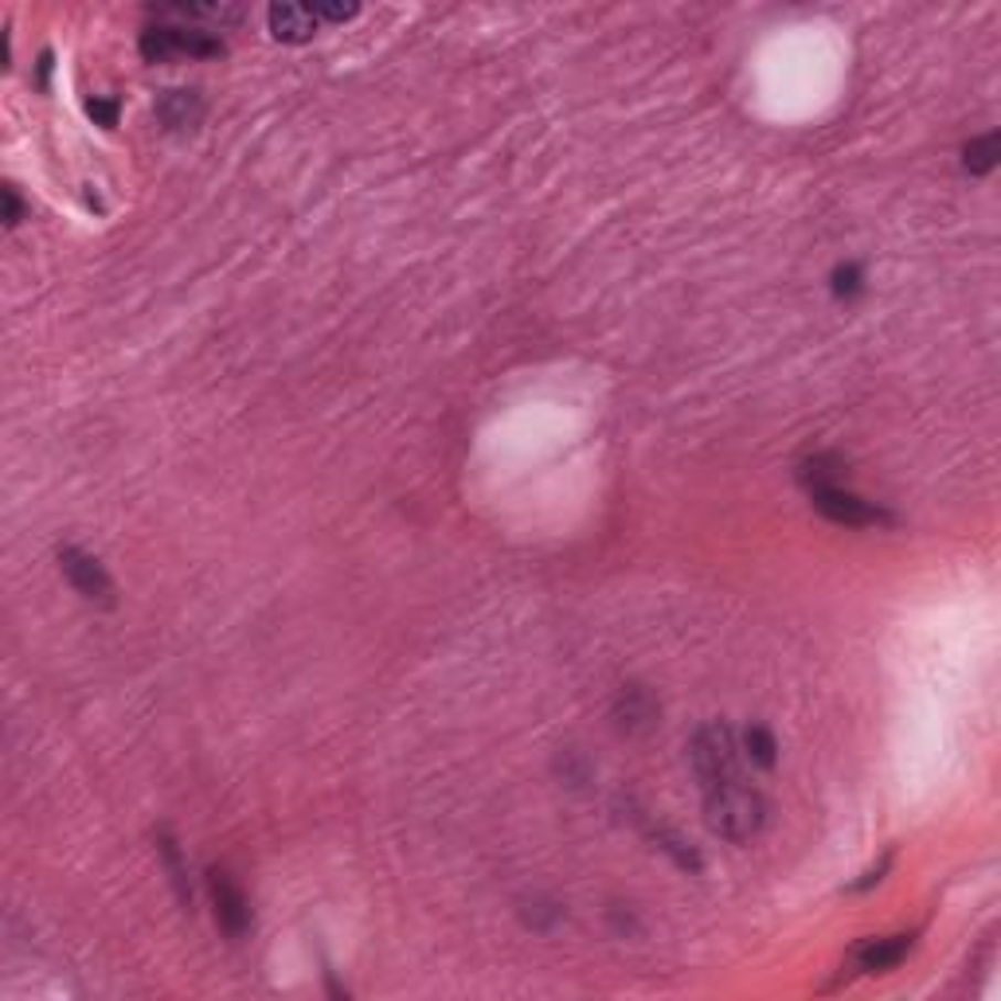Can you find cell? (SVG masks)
<instances>
[{
  "mask_svg": "<svg viewBox=\"0 0 1001 1001\" xmlns=\"http://www.w3.org/2000/svg\"><path fill=\"white\" fill-rule=\"evenodd\" d=\"M704 818H709L712 833H720L724 841H752L767 822V802L747 779L732 782L704 795Z\"/></svg>",
  "mask_w": 1001,
  "mask_h": 1001,
  "instance_id": "obj_1",
  "label": "cell"
},
{
  "mask_svg": "<svg viewBox=\"0 0 1001 1001\" xmlns=\"http://www.w3.org/2000/svg\"><path fill=\"white\" fill-rule=\"evenodd\" d=\"M689 759H693L696 782L701 790H720L744 779V763H739V744L736 732L727 724H704L696 727L693 744H689Z\"/></svg>",
  "mask_w": 1001,
  "mask_h": 1001,
  "instance_id": "obj_2",
  "label": "cell"
},
{
  "mask_svg": "<svg viewBox=\"0 0 1001 1001\" xmlns=\"http://www.w3.org/2000/svg\"><path fill=\"white\" fill-rule=\"evenodd\" d=\"M141 55L149 63H172V60H215L223 55V40L207 28H184V24H153L138 40Z\"/></svg>",
  "mask_w": 1001,
  "mask_h": 1001,
  "instance_id": "obj_3",
  "label": "cell"
},
{
  "mask_svg": "<svg viewBox=\"0 0 1001 1001\" xmlns=\"http://www.w3.org/2000/svg\"><path fill=\"white\" fill-rule=\"evenodd\" d=\"M813 501V509L822 517H830L833 524H845V529H873V524H892V513L873 501L856 497L853 489H845V481H833V486H813L806 489Z\"/></svg>",
  "mask_w": 1001,
  "mask_h": 1001,
  "instance_id": "obj_4",
  "label": "cell"
},
{
  "mask_svg": "<svg viewBox=\"0 0 1001 1001\" xmlns=\"http://www.w3.org/2000/svg\"><path fill=\"white\" fill-rule=\"evenodd\" d=\"M207 892L215 904V924L227 939H243L251 931V904L227 869H207Z\"/></svg>",
  "mask_w": 1001,
  "mask_h": 1001,
  "instance_id": "obj_5",
  "label": "cell"
},
{
  "mask_svg": "<svg viewBox=\"0 0 1001 1001\" xmlns=\"http://www.w3.org/2000/svg\"><path fill=\"white\" fill-rule=\"evenodd\" d=\"M55 556H60V567H63V575H67V583L86 603H106V607H110L114 583H110V575H106V567L98 564L90 552L75 549V544H63Z\"/></svg>",
  "mask_w": 1001,
  "mask_h": 1001,
  "instance_id": "obj_6",
  "label": "cell"
},
{
  "mask_svg": "<svg viewBox=\"0 0 1001 1001\" xmlns=\"http://www.w3.org/2000/svg\"><path fill=\"white\" fill-rule=\"evenodd\" d=\"M157 121L169 134H192L204 121V98H200V90H189V86L161 90V98H157Z\"/></svg>",
  "mask_w": 1001,
  "mask_h": 1001,
  "instance_id": "obj_7",
  "label": "cell"
},
{
  "mask_svg": "<svg viewBox=\"0 0 1001 1001\" xmlns=\"http://www.w3.org/2000/svg\"><path fill=\"white\" fill-rule=\"evenodd\" d=\"M912 950V935H884V939H864L853 950V967L864 975H884V970L899 967Z\"/></svg>",
  "mask_w": 1001,
  "mask_h": 1001,
  "instance_id": "obj_8",
  "label": "cell"
},
{
  "mask_svg": "<svg viewBox=\"0 0 1001 1001\" xmlns=\"http://www.w3.org/2000/svg\"><path fill=\"white\" fill-rule=\"evenodd\" d=\"M266 20H270V35L278 43H306L317 32V20L309 12V4H270Z\"/></svg>",
  "mask_w": 1001,
  "mask_h": 1001,
  "instance_id": "obj_9",
  "label": "cell"
},
{
  "mask_svg": "<svg viewBox=\"0 0 1001 1001\" xmlns=\"http://www.w3.org/2000/svg\"><path fill=\"white\" fill-rule=\"evenodd\" d=\"M157 17L161 20H189V28H200V24H235V20H243V9H235V4H164V9H157Z\"/></svg>",
  "mask_w": 1001,
  "mask_h": 1001,
  "instance_id": "obj_10",
  "label": "cell"
},
{
  "mask_svg": "<svg viewBox=\"0 0 1001 1001\" xmlns=\"http://www.w3.org/2000/svg\"><path fill=\"white\" fill-rule=\"evenodd\" d=\"M157 853H161V864H164V873H169L172 888H177L180 904H184V907H192V888H189V864H184V856H180V845H177V838H172V833H169V830H161V833H157Z\"/></svg>",
  "mask_w": 1001,
  "mask_h": 1001,
  "instance_id": "obj_11",
  "label": "cell"
},
{
  "mask_svg": "<svg viewBox=\"0 0 1001 1001\" xmlns=\"http://www.w3.org/2000/svg\"><path fill=\"white\" fill-rule=\"evenodd\" d=\"M653 701L646 696V689H638V685H630V689H622L618 693V709H615V716H618V724L626 727V732H638V727H650V720H653Z\"/></svg>",
  "mask_w": 1001,
  "mask_h": 1001,
  "instance_id": "obj_12",
  "label": "cell"
},
{
  "mask_svg": "<svg viewBox=\"0 0 1001 1001\" xmlns=\"http://www.w3.org/2000/svg\"><path fill=\"white\" fill-rule=\"evenodd\" d=\"M998 157H1001V138L998 134H982V138H975L967 149H962V169H967L970 177H986V172H993Z\"/></svg>",
  "mask_w": 1001,
  "mask_h": 1001,
  "instance_id": "obj_13",
  "label": "cell"
},
{
  "mask_svg": "<svg viewBox=\"0 0 1001 1001\" xmlns=\"http://www.w3.org/2000/svg\"><path fill=\"white\" fill-rule=\"evenodd\" d=\"M775 752H779V744H775V736H770L767 727L755 724L744 732V755L752 763H759V767H775Z\"/></svg>",
  "mask_w": 1001,
  "mask_h": 1001,
  "instance_id": "obj_14",
  "label": "cell"
},
{
  "mask_svg": "<svg viewBox=\"0 0 1001 1001\" xmlns=\"http://www.w3.org/2000/svg\"><path fill=\"white\" fill-rule=\"evenodd\" d=\"M861 286H864V275H861V266L856 263L838 266V270H833V294H838V298H856Z\"/></svg>",
  "mask_w": 1001,
  "mask_h": 1001,
  "instance_id": "obj_15",
  "label": "cell"
},
{
  "mask_svg": "<svg viewBox=\"0 0 1001 1001\" xmlns=\"http://www.w3.org/2000/svg\"><path fill=\"white\" fill-rule=\"evenodd\" d=\"M118 110H121L118 98H90V103H86V114H90L103 129L118 126Z\"/></svg>",
  "mask_w": 1001,
  "mask_h": 1001,
  "instance_id": "obj_16",
  "label": "cell"
},
{
  "mask_svg": "<svg viewBox=\"0 0 1001 1001\" xmlns=\"http://www.w3.org/2000/svg\"><path fill=\"white\" fill-rule=\"evenodd\" d=\"M313 20H333V24H344V20L356 17V4H309Z\"/></svg>",
  "mask_w": 1001,
  "mask_h": 1001,
  "instance_id": "obj_17",
  "label": "cell"
},
{
  "mask_svg": "<svg viewBox=\"0 0 1001 1001\" xmlns=\"http://www.w3.org/2000/svg\"><path fill=\"white\" fill-rule=\"evenodd\" d=\"M24 220V204H20L17 189H4V227H17Z\"/></svg>",
  "mask_w": 1001,
  "mask_h": 1001,
  "instance_id": "obj_18",
  "label": "cell"
},
{
  "mask_svg": "<svg viewBox=\"0 0 1001 1001\" xmlns=\"http://www.w3.org/2000/svg\"><path fill=\"white\" fill-rule=\"evenodd\" d=\"M47 75H52V52L40 55V86H47Z\"/></svg>",
  "mask_w": 1001,
  "mask_h": 1001,
  "instance_id": "obj_19",
  "label": "cell"
}]
</instances>
